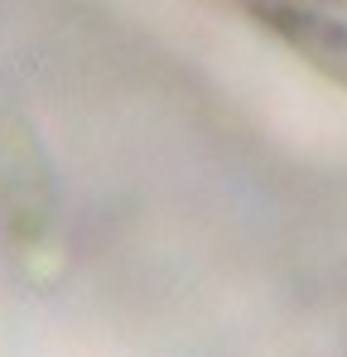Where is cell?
<instances>
[{
    "instance_id": "1",
    "label": "cell",
    "mask_w": 347,
    "mask_h": 357,
    "mask_svg": "<svg viewBox=\"0 0 347 357\" xmlns=\"http://www.w3.org/2000/svg\"><path fill=\"white\" fill-rule=\"evenodd\" d=\"M0 203L15 227L39 232L54 218V169L34 135V126L0 107Z\"/></svg>"
},
{
    "instance_id": "2",
    "label": "cell",
    "mask_w": 347,
    "mask_h": 357,
    "mask_svg": "<svg viewBox=\"0 0 347 357\" xmlns=\"http://www.w3.org/2000/svg\"><path fill=\"white\" fill-rule=\"evenodd\" d=\"M270 24L285 34L289 44L328 68L333 77L347 82V10H323V5H275Z\"/></svg>"
}]
</instances>
